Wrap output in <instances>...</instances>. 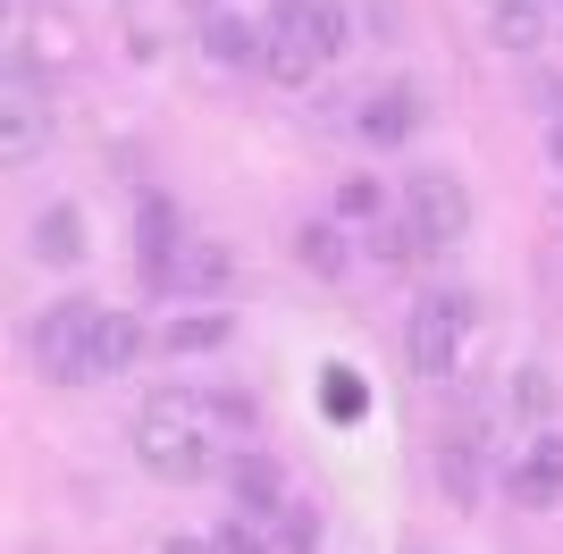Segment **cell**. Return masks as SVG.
Wrapping results in <instances>:
<instances>
[{
  "label": "cell",
  "instance_id": "cell-1",
  "mask_svg": "<svg viewBox=\"0 0 563 554\" xmlns=\"http://www.w3.org/2000/svg\"><path fill=\"white\" fill-rule=\"evenodd\" d=\"M253 429V395L235 387H152L135 412V462L152 479L186 487L211 479L219 462L235 454V437Z\"/></svg>",
  "mask_w": 563,
  "mask_h": 554
},
{
  "label": "cell",
  "instance_id": "cell-2",
  "mask_svg": "<svg viewBox=\"0 0 563 554\" xmlns=\"http://www.w3.org/2000/svg\"><path fill=\"white\" fill-rule=\"evenodd\" d=\"M396 228L412 235V253H454L471 235V185L454 177V168H412V177L396 185Z\"/></svg>",
  "mask_w": 563,
  "mask_h": 554
},
{
  "label": "cell",
  "instance_id": "cell-3",
  "mask_svg": "<svg viewBox=\"0 0 563 554\" xmlns=\"http://www.w3.org/2000/svg\"><path fill=\"white\" fill-rule=\"evenodd\" d=\"M471 328H479V302L471 295H421L412 302V328H404V353H412V378H429V387H446V378H463V345Z\"/></svg>",
  "mask_w": 563,
  "mask_h": 554
},
{
  "label": "cell",
  "instance_id": "cell-4",
  "mask_svg": "<svg viewBox=\"0 0 563 554\" xmlns=\"http://www.w3.org/2000/svg\"><path fill=\"white\" fill-rule=\"evenodd\" d=\"M93 328H101V302H93V295H59V302H43V311H34L25 353H34V369H43V378L76 387V378H93Z\"/></svg>",
  "mask_w": 563,
  "mask_h": 554
},
{
  "label": "cell",
  "instance_id": "cell-5",
  "mask_svg": "<svg viewBox=\"0 0 563 554\" xmlns=\"http://www.w3.org/2000/svg\"><path fill=\"white\" fill-rule=\"evenodd\" d=\"M219 479H228V521H244V530H269V521H278L286 512V496H295V487H286V470L269 454H261V445H235L228 462H219Z\"/></svg>",
  "mask_w": 563,
  "mask_h": 554
},
{
  "label": "cell",
  "instance_id": "cell-6",
  "mask_svg": "<svg viewBox=\"0 0 563 554\" xmlns=\"http://www.w3.org/2000/svg\"><path fill=\"white\" fill-rule=\"evenodd\" d=\"M228 277H235V253H228V244H211V235H177V253H168V269L152 277V295L202 302V311H211V302L228 295Z\"/></svg>",
  "mask_w": 563,
  "mask_h": 554
},
{
  "label": "cell",
  "instance_id": "cell-7",
  "mask_svg": "<svg viewBox=\"0 0 563 554\" xmlns=\"http://www.w3.org/2000/svg\"><path fill=\"white\" fill-rule=\"evenodd\" d=\"M51 152V101L34 76H0V168H25Z\"/></svg>",
  "mask_w": 563,
  "mask_h": 554
},
{
  "label": "cell",
  "instance_id": "cell-8",
  "mask_svg": "<svg viewBox=\"0 0 563 554\" xmlns=\"http://www.w3.org/2000/svg\"><path fill=\"white\" fill-rule=\"evenodd\" d=\"M345 126L371 143V152H396V143H412V135L429 126V101H421V85H378V92H362V101H353Z\"/></svg>",
  "mask_w": 563,
  "mask_h": 554
},
{
  "label": "cell",
  "instance_id": "cell-9",
  "mask_svg": "<svg viewBox=\"0 0 563 554\" xmlns=\"http://www.w3.org/2000/svg\"><path fill=\"white\" fill-rule=\"evenodd\" d=\"M505 496H514L521 512H555L563 505V429H539V437L505 462Z\"/></svg>",
  "mask_w": 563,
  "mask_h": 554
},
{
  "label": "cell",
  "instance_id": "cell-10",
  "mask_svg": "<svg viewBox=\"0 0 563 554\" xmlns=\"http://www.w3.org/2000/svg\"><path fill=\"white\" fill-rule=\"evenodd\" d=\"M269 25L303 34L320 59H345V51H353V9H345V0H269Z\"/></svg>",
  "mask_w": 563,
  "mask_h": 554
},
{
  "label": "cell",
  "instance_id": "cell-11",
  "mask_svg": "<svg viewBox=\"0 0 563 554\" xmlns=\"http://www.w3.org/2000/svg\"><path fill=\"white\" fill-rule=\"evenodd\" d=\"M228 345H235V311H168L152 328L161 362H202V353H228Z\"/></svg>",
  "mask_w": 563,
  "mask_h": 554
},
{
  "label": "cell",
  "instance_id": "cell-12",
  "mask_svg": "<svg viewBox=\"0 0 563 554\" xmlns=\"http://www.w3.org/2000/svg\"><path fill=\"white\" fill-rule=\"evenodd\" d=\"M438 479H446L454 505H479V496H488V437H479V420L446 429V445H438Z\"/></svg>",
  "mask_w": 563,
  "mask_h": 554
},
{
  "label": "cell",
  "instance_id": "cell-13",
  "mask_svg": "<svg viewBox=\"0 0 563 554\" xmlns=\"http://www.w3.org/2000/svg\"><path fill=\"white\" fill-rule=\"evenodd\" d=\"M202 59L211 68H261V25L244 9H202Z\"/></svg>",
  "mask_w": 563,
  "mask_h": 554
},
{
  "label": "cell",
  "instance_id": "cell-14",
  "mask_svg": "<svg viewBox=\"0 0 563 554\" xmlns=\"http://www.w3.org/2000/svg\"><path fill=\"white\" fill-rule=\"evenodd\" d=\"M25 244H34V261H43V269H76V261H85V210H76V202H51L43 219H34V235H25Z\"/></svg>",
  "mask_w": 563,
  "mask_h": 554
},
{
  "label": "cell",
  "instance_id": "cell-15",
  "mask_svg": "<svg viewBox=\"0 0 563 554\" xmlns=\"http://www.w3.org/2000/svg\"><path fill=\"white\" fill-rule=\"evenodd\" d=\"M135 253H143V286H152L177 253V202L168 193H135Z\"/></svg>",
  "mask_w": 563,
  "mask_h": 554
},
{
  "label": "cell",
  "instance_id": "cell-16",
  "mask_svg": "<svg viewBox=\"0 0 563 554\" xmlns=\"http://www.w3.org/2000/svg\"><path fill=\"white\" fill-rule=\"evenodd\" d=\"M295 261H303L311 277H353V244H345L336 219H303V228H295Z\"/></svg>",
  "mask_w": 563,
  "mask_h": 554
},
{
  "label": "cell",
  "instance_id": "cell-17",
  "mask_svg": "<svg viewBox=\"0 0 563 554\" xmlns=\"http://www.w3.org/2000/svg\"><path fill=\"white\" fill-rule=\"evenodd\" d=\"M496 51H547V0H488Z\"/></svg>",
  "mask_w": 563,
  "mask_h": 554
},
{
  "label": "cell",
  "instance_id": "cell-18",
  "mask_svg": "<svg viewBox=\"0 0 563 554\" xmlns=\"http://www.w3.org/2000/svg\"><path fill=\"white\" fill-rule=\"evenodd\" d=\"M135 353H143L135 311H110V302H101V328H93V378H118V369H135Z\"/></svg>",
  "mask_w": 563,
  "mask_h": 554
},
{
  "label": "cell",
  "instance_id": "cell-19",
  "mask_svg": "<svg viewBox=\"0 0 563 554\" xmlns=\"http://www.w3.org/2000/svg\"><path fill=\"white\" fill-rule=\"evenodd\" d=\"M269 538L278 546L269 554H320V538H329V521H320V505H303V496H286V512L269 521Z\"/></svg>",
  "mask_w": 563,
  "mask_h": 554
},
{
  "label": "cell",
  "instance_id": "cell-20",
  "mask_svg": "<svg viewBox=\"0 0 563 554\" xmlns=\"http://www.w3.org/2000/svg\"><path fill=\"white\" fill-rule=\"evenodd\" d=\"M387 202H396V193H387L378 177H345V185H336V228H378Z\"/></svg>",
  "mask_w": 563,
  "mask_h": 554
},
{
  "label": "cell",
  "instance_id": "cell-21",
  "mask_svg": "<svg viewBox=\"0 0 563 554\" xmlns=\"http://www.w3.org/2000/svg\"><path fill=\"white\" fill-rule=\"evenodd\" d=\"M329 387H320V403H329V420H362L371 412V387H362V369H345V362H329L320 369Z\"/></svg>",
  "mask_w": 563,
  "mask_h": 554
},
{
  "label": "cell",
  "instance_id": "cell-22",
  "mask_svg": "<svg viewBox=\"0 0 563 554\" xmlns=\"http://www.w3.org/2000/svg\"><path fill=\"white\" fill-rule=\"evenodd\" d=\"M362 253H371L378 269H404V261H412V235H404L396 219H378V228H362Z\"/></svg>",
  "mask_w": 563,
  "mask_h": 554
},
{
  "label": "cell",
  "instance_id": "cell-23",
  "mask_svg": "<svg viewBox=\"0 0 563 554\" xmlns=\"http://www.w3.org/2000/svg\"><path fill=\"white\" fill-rule=\"evenodd\" d=\"M211 554H269V546H261V530H244V521H219V530H211Z\"/></svg>",
  "mask_w": 563,
  "mask_h": 554
},
{
  "label": "cell",
  "instance_id": "cell-24",
  "mask_svg": "<svg viewBox=\"0 0 563 554\" xmlns=\"http://www.w3.org/2000/svg\"><path fill=\"white\" fill-rule=\"evenodd\" d=\"M514 403H521V412H547V403H555V378H547V369H521Z\"/></svg>",
  "mask_w": 563,
  "mask_h": 554
},
{
  "label": "cell",
  "instance_id": "cell-25",
  "mask_svg": "<svg viewBox=\"0 0 563 554\" xmlns=\"http://www.w3.org/2000/svg\"><path fill=\"white\" fill-rule=\"evenodd\" d=\"M161 554H211V538H168Z\"/></svg>",
  "mask_w": 563,
  "mask_h": 554
},
{
  "label": "cell",
  "instance_id": "cell-26",
  "mask_svg": "<svg viewBox=\"0 0 563 554\" xmlns=\"http://www.w3.org/2000/svg\"><path fill=\"white\" fill-rule=\"evenodd\" d=\"M547 143H555V168H563V118H555V135H547Z\"/></svg>",
  "mask_w": 563,
  "mask_h": 554
},
{
  "label": "cell",
  "instance_id": "cell-27",
  "mask_svg": "<svg viewBox=\"0 0 563 554\" xmlns=\"http://www.w3.org/2000/svg\"><path fill=\"white\" fill-rule=\"evenodd\" d=\"M211 9H228V0H211Z\"/></svg>",
  "mask_w": 563,
  "mask_h": 554
}]
</instances>
